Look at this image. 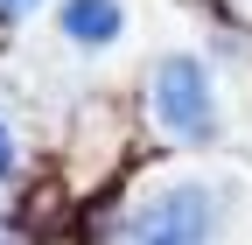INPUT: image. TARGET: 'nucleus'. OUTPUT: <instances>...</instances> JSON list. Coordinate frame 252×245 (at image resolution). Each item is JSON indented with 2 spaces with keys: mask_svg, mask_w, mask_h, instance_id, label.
<instances>
[{
  "mask_svg": "<svg viewBox=\"0 0 252 245\" xmlns=\"http://www.w3.org/2000/svg\"><path fill=\"white\" fill-rule=\"evenodd\" d=\"M14 168V140H7V126H0V175Z\"/></svg>",
  "mask_w": 252,
  "mask_h": 245,
  "instance_id": "nucleus-5",
  "label": "nucleus"
},
{
  "mask_svg": "<svg viewBox=\"0 0 252 245\" xmlns=\"http://www.w3.org/2000/svg\"><path fill=\"white\" fill-rule=\"evenodd\" d=\"M42 0H0V14H35Z\"/></svg>",
  "mask_w": 252,
  "mask_h": 245,
  "instance_id": "nucleus-4",
  "label": "nucleus"
},
{
  "mask_svg": "<svg viewBox=\"0 0 252 245\" xmlns=\"http://www.w3.org/2000/svg\"><path fill=\"white\" fill-rule=\"evenodd\" d=\"M154 112L175 140H210L217 133V105H210V77L196 56H161L154 63Z\"/></svg>",
  "mask_w": 252,
  "mask_h": 245,
  "instance_id": "nucleus-2",
  "label": "nucleus"
},
{
  "mask_svg": "<svg viewBox=\"0 0 252 245\" xmlns=\"http://www.w3.org/2000/svg\"><path fill=\"white\" fill-rule=\"evenodd\" d=\"M210 231H217V189L168 182L119 224V245H210Z\"/></svg>",
  "mask_w": 252,
  "mask_h": 245,
  "instance_id": "nucleus-1",
  "label": "nucleus"
},
{
  "mask_svg": "<svg viewBox=\"0 0 252 245\" xmlns=\"http://www.w3.org/2000/svg\"><path fill=\"white\" fill-rule=\"evenodd\" d=\"M63 35L70 42H112L119 35V0H63Z\"/></svg>",
  "mask_w": 252,
  "mask_h": 245,
  "instance_id": "nucleus-3",
  "label": "nucleus"
}]
</instances>
